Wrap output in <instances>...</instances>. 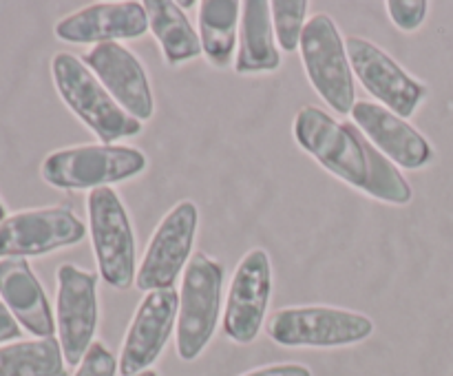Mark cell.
<instances>
[{
  "label": "cell",
  "mask_w": 453,
  "mask_h": 376,
  "mask_svg": "<svg viewBox=\"0 0 453 376\" xmlns=\"http://www.w3.org/2000/svg\"><path fill=\"white\" fill-rule=\"evenodd\" d=\"M295 140L327 173L365 193L374 173V144L354 124L332 118L319 106H303L292 124Z\"/></svg>",
  "instance_id": "obj_1"
},
{
  "label": "cell",
  "mask_w": 453,
  "mask_h": 376,
  "mask_svg": "<svg viewBox=\"0 0 453 376\" xmlns=\"http://www.w3.org/2000/svg\"><path fill=\"white\" fill-rule=\"evenodd\" d=\"M51 75L62 102L87 124L102 144H115L142 133V122L127 113L91 73L82 58L60 51L51 58Z\"/></svg>",
  "instance_id": "obj_2"
},
{
  "label": "cell",
  "mask_w": 453,
  "mask_h": 376,
  "mask_svg": "<svg viewBox=\"0 0 453 376\" xmlns=\"http://www.w3.org/2000/svg\"><path fill=\"white\" fill-rule=\"evenodd\" d=\"M149 159L140 149L119 144H80L44 157L42 180L53 188L96 190L140 175Z\"/></svg>",
  "instance_id": "obj_3"
},
{
  "label": "cell",
  "mask_w": 453,
  "mask_h": 376,
  "mask_svg": "<svg viewBox=\"0 0 453 376\" xmlns=\"http://www.w3.org/2000/svg\"><path fill=\"white\" fill-rule=\"evenodd\" d=\"M224 265L206 252H195L181 274L177 312V354L195 361L215 336L221 314Z\"/></svg>",
  "instance_id": "obj_4"
},
{
  "label": "cell",
  "mask_w": 453,
  "mask_h": 376,
  "mask_svg": "<svg viewBox=\"0 0 453 376\" xmlns=\"http://www.w3.org/2000/svg\"><path fill=\"white\" fill-rule=\"evenodd\" d=\"M265 332L283 348H345L370 339L374 321L354 310L295 305L274 312Z\"/></svg>",
  "instance_id": "obj_5"
},
{
  "label": "cell",
  "mask_w": 453,
  "mask_h": 376,
  "mask_svg": "<svg viewBox=\"0 0 453 376\" xmlns=\"http://www.w3.org/2000/svg\"><path fill=\"white\" fill-rule=\"evenodd\" d=\"M87 211L97 272L115 290H128L137 277V250L122 199L113 188L102 186L88 193Z\"/></svg>",
  "instance_id": "obj_6"
},
{
  "label": "cell",
  "mask_w": 453,
  "mask_h": 376,
  "mask_svg": "<svg viewBox=\"0 0 453 376\" xmlns=\"http://www.w3.org/2000/svg\"><path fill=\"white\" fill-rule=\"evenodd\" d=\"M301 60L314 91L339 115L352 113L357 104L354 71L349 65L345 40L339 27L327 13H317L305 25L301 35Z\"/></svg>",
  "instance_id": "obj_7"
},
{
  "label": "cell",
  "mask_w": 453,
  "mask_h": 376,
  "mask_svg": "<svg viewBox=\"0 0 453 376\" xmlns=\"http://www.w3.org/2000/svg\"><path fill=\"white\" fill-rule=\"evenodd\" d=\"M199 211L197 203L184 199L175 203L164 215L146 246L137 270L135 286L142 292L173 290L175 279L184 274L193 252L195 237H197Z\"/></svg>",
  "instance_id": "obj_8"
},
{
  "label": "cell",
  "mask_w": 453,
  "mask_h": 376,
  "mask_svg": "<svg viewBox=\"0 0 453 376\" xmlns=\"http://www.w3.org/2000/svg\"><path fill=\"white\" fill-rule=\"evenodd\" d=\"M345 49H348L354 75L370 96H374L385 109L403 119L416 113V109L427 97V87L420 80L407 73L379 44L370 42L361 35L345 38Z\"/></svg>",
  "instance_id": "obj_9"
},
{
  "label": "cell",
  "mask_w": 453,
  "mask_h": 376,
  "mask_svg": "<svg viewBox=\"0 0 453 376\" xmlns=\"http://www.w3.org/2000/svg\"><path fill=\"white\" fill-rule=\"evenodd\" d=\"M56 330L69 365H80L97 330V274L62 264L56 272Z\"/></svg>",
  "instance_id": "obj_10"
},
{
  "label": "cell",
  "mask_w": 453,
  "mask_h": 376,
  "mask_svg": "<svg viewBox=\"0 0 453 376\" xmlns=\"http://www.w3.org/2000/svg\"><path fill=\"white\" fill-rule=\"evenodd\" d=\"M87 228L71 208L51 206L9 215L0 224V259L47 255L80 243Z\"/></svg>",
  "instance_id": "obj_11"
},
{
  "label": "cell",
  "mask_w": 453,
  "mask_h": 376,
  "mask_svg": "<svg viewBox=\"0 0 453 376\" xmlns=\"http://www.w3.org/2000/svg\"><path fill=\"white\" fill-rule=\"evenodd\" d=\"M273 295V264L264 248H252L239 261L224 308V332L234 343H252L264 327Z\"/></svg>",
  "instance_id": "obj_12"
},
{
  "label": "cell",
  "mask_w": 453,
  "mask_h": 376,
  "mask_svg": "<svg viewBox=\"0 0 453 376\" xmlns=\"http://www.w3.org/2000/svg\"><path fill=\"white\" fill-rule=\"evenodd\" d=\"M180 312V292L153 290L146 292L137 305L122 343L118 370L122 376H137L150 370L162 357Z\"/></svg>",
  "instance_id": "obj_13"
},
{
  "label": "cell",
  "mask_w": 453,
  "mask_h": 376,
  "mask_svg": "<svg viewBox=\"0 0 453 376\" xmlns=\"http://www.w3.org/2000/svg\"><path fill=\"white\" fill-rule=\"evenodd\" d=\"M82 62L131 118L142 124L153 118V88L146 69L131 49L124 47L122 42L96 44L91 51L84 53Z\"/></svg>",
  "instance_id": "obj_14"
},
{
  "label": "cell",
  "mask_w": 453,
  "mask_h": 376,
  "mask_svg": "<svg viewBox=\"0 0 453 376\" xmlns=\"http://www.w3.org/2000/svg\"><path fill=\"white\" fill-rule=\"evenodd\" d=\"M349 118L354 127L396 166L418 171L432 162L434 149L427 137L379 102L357 100Z\"/></svg>",
  "instance_id": "obj_15"
},
{
  "label": "cell",
  "mask_w": 453,
  "mask_h": 376,
  "mask_svg": "<svg viewBox=\"0 0 453 376\" xmlns=\"http://www.w3.org/2000/svg\"><path fill=\"white\" fill-rule=\"evenodd\" d=\"M56 38L71 44H104L135 40L149 31L144 3H96L56 22Z\"/></svg>",
  "instance_id": "obj_16"
},
{
  "label": "cell",
  "mask_w": 453,
  "mask_h": 376,
  "mask_svg": "<svg viewBox=\"0 0 453 376\" xmlns=\"http://www.w3.org/2000/svg\"><path fill=\"white\" fill-rule=\"evenodd\" d=\"M0 301L27 332L38 339L53 336L56 318L51 305L27 259L0 261Z\"/></svg>",
  "instance_id": "obj_17"
},
{
  "label": "cell",
  "mask_w": 453,
  "mask_h": 376,
  "mask_svg": "<svg viewBox=\"0 0 453 376\" xmlns=\"http://www.w3.org/2000/svg\"><path fill=\"white\" fill-rule=\"evenodd\" d=\"M279 66H281V53L274 38L270 3L268 0H246L242 3L234 71L239 75L270 73Z\"/></svg>",
  "instance_id": "obj_18"
},
{
  "label": "cell",
  "mask_w": 453,
  "mask_h": 376,
  "mask_svg": "<svg viewBox=\"0 0 453 376\" xmlns=\"http://www.w3.org/2000/svg\"><path fill=\"white\" fill-rule=\"evenodd\" d=\"M144 9L149 13V31L162 47L166 65L175 66L202 56L199 34L180 4L173 0H144Z\"/></svg>",
  "instance_id": "obj_19"
},
{
  "label": "cell",
  "mask_w": 453,
  "mask_h": 376,
  "mask_svg": "<svg viewBox=\"0 0 453 376\" xmlns=\"http://www.w3.org/2000/svg\"><path fill=\"white\" fill-rule=\"evenodd\" d=\"M239 0H203L199 3V42L206 60L217 69H224L233 60L239 47Z\"/></svg>",
  "instance_id": "obj_20"
},
{
  "label": "cell",
  "mask_w": 453,
  "mask_h": 376,
  "mask_svg": "<svg viewBox=\"0 0 453 376\" xmlns=\"http://www.w3.org/2000/svg\"><path fill=\"white\" fill-rule=\"evenodd\" d=\"M65 363L56 336L16 341L0 348V376H66Z\"/></svg>",
  "instance_id": "obj_21"
},
{
  "label": "cell",
  "mask_w": 453,
  "mask_h": 376,
  "mask_svg": "<svg viewBox=\"0 0 453 376\" xmlns=\"http://www.w3.org/2000/svg\"><path fill=\"white\" fill-rule=\"evenodd\" d=\"M270 9H273L274 38H277L279 47L286 53H295L301 44L305 25H308L305 20L308 0H273Z\"/></svg>",
  "instance_id": "obj_22"
},
{
  "label": "cell",
  "mask_w": 453,
  "mask_h": 376,
  "mask_svg": "<svg viewBox=\"0 0 453 376\" xmlns=\"http://www.w3.org/2000/svg\"><path fill=\"white\" fill-rule=\"evenodd\" d=\"M388 16L401 31H416L429 12L427 0H388Z\"/></svg>",
  "instance_id": "obj_23"
},
{
  "label": "cell",
  "mask_w": 453,
  "mask_h": 376,
  "mask_svg": "<svg viewBox=\"0 0 453 376\" xmlns=\"http://www.w3.org/2000/svg\"><path fill=\"white\" fill-rule=\"evenodd\" d=\"M118 374V358L102 341H93L88 352L84 354L73 376H115Z\"/></svg>",
  "instance_id": "obj_24"
},
{
  "label": "cell",
  "mask_w": 453,
  "mask_h": 376,
  "mask_svg": "<svg viewBox=\"0 0 453 376\" xmlns=\"http://www.w3.org/2000/svg\"><path fill=\"white\" fill-rule=\"evenodd\" d=\"M242 376H312L310 367L299 365V363H281V365L257 367V370L246 372Z\"/></svg>",
  "instance_id": "obj_25"
},
{
  "label": "cell",
  "mask_w": 453,
  "mask_h": 376,
  "mask_svg": "<svg viewBox=\"0 0 453 376\" xmlns=\"http://www.w3.org/2000/svg\"><path fill=\"white\" fill-rule=\"evenodd\" d=\"M20 334H22L20 323L13 318V314L9 312L7 305L0 301V343H7V341H13V339H20Z\"/></svg>",
  "instance_id": "obj_26"
},
{
  "label": "cell",
  "mask_w": 453,
  "mask_h": 376,
  "mask_svg": "<svg viewBox=\"0 0 453 376\" xmlns=\"http://www.w3.org/2000/svg\"><path fill=\"white\" fill-rule=\"evenodd\" d=\"M4 219H7V211H4V203L0 202V224H3Z\"/></svg>",
  "instance_id": "obj_27"
},
{
  "label": "cell",
  "mask_w": 453,
  "mask_h": 376,
  "mask_svg": "<svg viewBox=\"0 0 453 376\" xmlns=\"http://www.w3.org/2000/svg\"><path fill=\"white\" fill-rule=\"evenodd\" d=\"M137 376H159V374L155 370H146V372H142V374H137Z\"/></svg>",
  "instance_id": "obj_28"
},
{
  "label": "cell",
  "mask_w": 453,
  "mask_h": 376,
  "mask_svg": "<svg viewBox=\"0 0 453 376\" xmlns=\"http://www.w3.org/2000/svg\"><path fill=\"white\" fill-rule=\"evenodd\" d=\"M177 4H180L181 9H188V7H195V4H197V3H195V0H193V3H177Z\"/></svg>",
  "instance_id": "obj_29"
}]
</instances>
